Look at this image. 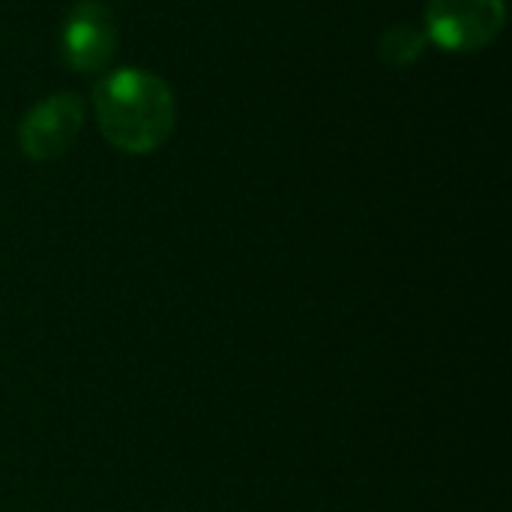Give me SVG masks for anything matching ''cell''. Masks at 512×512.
Listing matches in <instances>:
<instances>
[{
	"instance_id": "obj_1",
	"label": "cell",
	"mask_w": 512,
	"mask_h": 512,
	"mask_svg": "<svg viewBox=\"0 0 512 512\" xmlns=\"http://www.w3.org/2000/svg\"><path fill=\"white\" fill-rule=\"evenodd\" d=\"M93 111L105 141L132 156L159 150L177 126L171 87L138 66L108 72L93 87Z\"/></svg>"
},
{
	"instance_id": "obj_2",
	"label": "cell",
	"mask_w": 512,
	"mask_h": 512,
	"mask_svg": "<svg viewBox=\"0 0 512 512\" xmlns=\"http://www.w3.org/2000/svg\"><path fill=\"white\" fill-rule=\"evenodd\" d=\"M117 18L99 0H78L66 9L57 27V51L60 60L81 75L105 72L117 51Z\"/></svg>"
},
{
	"instance_id": "obj_3",
	"label": "cell",
	"mask_w": 512,
	"mask_h": 512,
	"mask_svg": "<svg viewBox=\"0 0 512 512\" xmlns=\"http://www.w3.org/2000/svg\"><path fill=\"white\" fill-rule=\"evenodd\" d=\"M504 0H429L426 36L444 51H480L504 30Z\"/></svg>"
},
{
	"instance_id": "obj_4",
	"label": "cell",
	"mask_w": 512,
	"mask_h": 512,
	"mask_svg": "<svg viewBox=\"0 0 512 512\" xmlns=\"http://www.w3.org/2000/svg\"><path fill=\"white\" fill-rule=\"evenodd\" d=\"M84 126V102L75 93H51L18 123V147L33 162L60 159Z\"/></svg>"
},
{
	"instance_id": "obj_5",
	"label": "cell",
	"mask_w": 512,
	"mask_h": 512,
	"mask_svg": "<svg viewBox=\"0 0 512 512\" xmlns=\"http://www.w3.org/2000/svg\"><path fill=\"white\" fill-rule=\"evenodd\" d=\"M426 45H429L426 30H420L414 24H393L378 39V57L393 69H408L411 63H417L423 57Z\"/></svg>"
}]
</instances>
